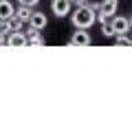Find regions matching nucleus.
I'll return each mask as SVG.
<instances>
[{
	"mask_svg": "<svg viewBox=\"0 0 132 132\" xmlns=\"http://www.w3.org/2000/svg\"><path fill=\"white\" fill-rule=\"evenodd\" d=\"M46 22H48V18H46V13H42V11H33L31 13V20H29V27L31 29H38V31H42L44 27H46Z\"/></svg>",
	"mask_w": 132,
	"mask_h": 132,
	"instance_id": "6",
	"label": "nucleus"
},
{
	"mask_svg": "<svg viewBox=\"0 0 132 132\" xmlns=\"http://www.w3.org/2000/svg\"><path fill=\"white\" fill-rule=\"evenodd\" d=\"M7 46H11V48L29 46V38H27V33H24V31H13L9 38H7Z\"/></svg>",
	"mask_w": 132,
	"mask_h": 132,
	"instance_id": "3",
	"label": "nucleus"
},
{
	"mask_svg": "<svg viewBox=\"0 0 132 132\" xmlns=\"http://www.w3.org/2000/svg\"><path fill=\"white\" fill-rule=\"evenodd\" d=\"M101 33H104L106 38H114V29H112V22H106V24H101Z\"/></svg>",
	"mask_w": 132,
	"mask_h": 132,
	"instance_id": "12",
	"label": "nucleus"
},
{
	"mask_svg": "<svg viewBox=\"0 0 132 132\" xmlns=\"http://www.w3.org/2000/svg\"><path fill=\"white\" fill-rule=\"evenodd\" d=\"M73 2L71 0H51V11L55 13V18H66L71 13Z\"/></svg>",
	"mask_w": 132,
	"mask_h": 132,
	"instance_id": "2",
	"label": "nucleus"
},
{
	"mask_svg": "<svg viewBox=\"0 0 132 132\" xmlns=\"http://www.w3.org/2000/svg\"><path fill=\"white\" fill-rule=\"evenodd\" d=\"M7 38H9V35H7L5 31H0V46H2V44H7Z\"/></svg>",
	"mask_w": 132,
	"mask_h": 132,
	"instance_id": "16",
	"label": "nucleus"
},
{
	"mask_svg": "<svg viewBox=\"0 0 132 132\" xmlns=\"http://www.w3.org/2000/svg\"><path fill=\"white\" fill-rule=\"evenodd\" d=\"M27 33V38H29V46H44V38H42V33L38 31V29H31L29 27V31H24Z\"/></svg>",
	"mask_w": 132,
	"mask_h": 132,
	"instance_id": "8",
	"label": "nucleus"
},
{
	"mask_svg": "<svg viewBox=\"0 0 132 132\" xmlns=\"http://www.w3.org/2000/svg\"><path fill=\"white\" fill-rule=\"evenodd\" d=\"M0 27H2V20H0Z\"/></svg>",
	"mask_w": 132,
	"mask_h": 132,
	"instance_id": "19",
	"label": "nucleus"
},
{
	"mask_svg": "<svg viewBox=\"0 0 132 132\" xmlns=\"http://www.w3.org/2000/svg\"><path fill=\"white\" fill-rule=\"evenodd\" d=\"M117 44H119V46H132V38H128V33L117 35Z\"/></svg>",
	"mask_w": 132,
	"mask_h": 132,
	"instance_id": "13",
	"label": "nucleus"
},
{
	"mask_svg": "<svg viewBox=\"0 0 132 132\" xmlns=\"http://www.w3.org/2000/svg\"><path fill=\"white\" fill-rule=\"evenodd\" d=\"M112 29H114V38L123 35V33L130 31V18H123V15H114L112 18Z\"/></svg>",
	"mask_w": 132,
	"mask_h": 132,
	"instance_id": "5",
	"label": "nucleus"
},
{
	"mask_svg": "<svg viewBox=\"0 0 132 132\" xmlns=\"http://www.w3.org/2000/svg\"><path fill=\"white\" fill-rule=\"evenodd\" d=\"M22 24H24L22 20L13 15V18H9V20H2V27H0V31H5L7 35H11L13 31H22Z\"/></svg>",
	"mask_w": 132,
	"mask_h": 132,
	"instance_id": "7",
	"label": "nucleus"
},
{
	"mask_svg": "<svg viewBox=\"0 0 132 132\" xmlns=\"http://www.w3.org/2000/svg\"><path fill=\"white\" fill-rule=\"evenodd\" d=\"M18 2H20V5H27V7H35L40 0H18Z\"/></svg>",
	"mask_w": 132,
	"mask_h": 132,
	"instance_id": "15",
	"label": "nucleus"
},
{
	"mask_svg": "<svg viewBox=\"0 0 132 132\" xmlns=\"http://www.w3.org/2000/svg\"><path fill=\"white\" fill-rule=\"evenodd\" d=\"M15 15V7L9 0H0V20H9Z\"/></svg>",
	"mask_w": 132,
	"mask_h": 132,
	"instance_id": "9",
	"label": "nucleus"
},
{
	"mask_svg": "<svg viewBox=\"0 0 132 132\" xmlns=\"http://www.w3.org/2000/svg\"><path fill=\"white\" fill-rule=\"evenodd\" d=\"M119 9V0H101L99 2V11H104L108 15H114Z\"/></svg>",
	"mask_w": 132,
	"mask_h": 132,
	"instance_id": "10",
	"label": "nucleus"
},
{
	"mask_svg": "<svg viewBox=\"0 0 132 132\" xmlns=\"http://www.w3.org/2000/svg\"><path fill=\"white\" fill-rule=\"evenodd\" d=\"M97 11H99V2H86L79 5L75 9V13H71V22L75 29H90L97 22Z\"/></svg>",
	"mask_w": 132,
	"mask_h": 132,
	"instance_id": "1",
	"label": "nucleus"
},
{
	"mask_svg": "<svg viewBox=\"0 0 132 132\" xmlns=\"http://www.w3.org/2000/svg\"><path fill=\"white\" fill-rule=\"evenodd\" d=\"M68 44H71V46H88L90 44V33L86 31V29H77V31L73 33V38L68 40Z\"/></svg>",
	"mask_w": 132,
	"mask_h": 132,
	"instance_id": "4",
	"label": "nucleus"
},
{
	"mask_svg": "<svg viewBox=\"0 0 132 132\" xmlns=\"http://www.w3.org/2000/svg\"><path fill=\"white\" fill-rule=\"evenodd\" d=\"M130 29H132V18H130Z\"/></svg>",
	"mask_w": 132,
	"mask_h": 132,
	"instance_id": "18",
	"label": "nucleus"
},
{
	"mask_svg": "<svg viewBox=\"0 0 132 132\" xmlns=\"http://www.w3.org/2000/svg\"><path fill=\"white\" fill-rule=\"evenodd\" d=\"M33 7H27V5H20L18 9H15V18H20L22 22H29L31 20V13H33Z\"/></svg>",
	"mask_w": 132,
	"mask_h": 132,
	"instance_id": "11",
	"label": "nucleus"
},
{
	"mask_svg": "<svg viewBox=\"0 0 132 132\" xmlns=\"http://www.w3.org/2000/svg\"><path fill=\"white\" fill-rule=\"evenodd\" d=\"M71 2H75V5L79 7V5H86V2H88V0H71Z\"/></svg>",
	"mask_w": 132,
	"mask_h": 132,
	"instance_id": "17",
	"label": "nucleus"
},
{
	"mask_svg": "<svg viewBox=\"0 0 132 132\" xmlns=\"http://www.w3.org/2000/svg\"><path fill=\"white\" fill-rule=\"evenodd\" d=\"M112 18H114V15H108V13H104V11H97V22H99V24L112 22Z\"/></svg>",
	"mask_w": 132,
	"mask_h": 132,
	"instance_id": "14",
	"label": "nucleus"
}]
</instances>
